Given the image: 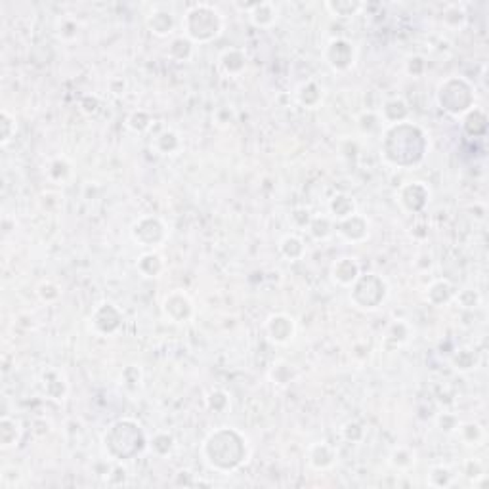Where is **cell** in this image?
<instances>
[{
	"mask_svg": "<svg viewBox=\"0 0 489 489\" xmlns=\"http://www.w3.org/2000/svg\"><path fill=\"white\" fill-rule=\"evenodd\" d=\"M382 153L390 163L398 166L417 164L426 153V136L417 124H390L382 140Z\"/></svg>",
	"mask_w": 489,
	"mask_h": 489,
	"instance_id": "cell-1",
	"label": "cell"
},
{
	"mask_svg": "<svg viewBox=\"0 0 489 489\" xmlns=\"http://www.w3.org/2000/svg\"><path fill=\"white\" fill-rule=\"evenodd\" d=\"M203 455L216 470H235L247 459V439L233 428L216 430L206 438Z\"/></svg>",
	"mask_w": 489,
	"mask_h": 489,
	"instance_id": "cell-2",
	"label": "cell"
},
{
	"mask_svg": "<svg viewBox=\"0 0 489 489\" xmlns=\"http://www.w3.org/2000/svg\"><path fill=\"white\" fill-rule=\"evenodd\" d=\"M184 33L193 44L213 43L224 31L222 14L210 4H195L184 16Z\"/></svg>",
	"mask_w": 489,
	"mask_h": 489,
	"instance_id": "cell-3",
	"label": "cell"
},
{
	"mask_svg": "<svg viewBox=\"0 0 489 489\" xmlns=\"http://www.w3.org/2000/svg\"><path fill=\"white\" fill-rule=\"evenodd\" d=\"M103 444L113 459L124 461V459H132L144 449L146 436L140 428V424L130 421V419H124V421L115 422L111 428L105 432Z\"/></svg>",
	"mask_w": 489,
	"mask_h": 489,
	"instance_id": "cell-4",
	"label": "cell"
},
{
	"mask_svg": "<svg viewBox=\"0 0 489 489\" xmlns=\"http://www.w3.org/2000/svg\"><path fill=\"white\" fill-rule=\"evenodd\" d=\"M438 102L442 109H446L451 115H463L474 102V92L470 85L463 78H447L446 83L439 85Z\"/></svg>",
	"mask_w": 489,
	"mask_h": 489,
	"instance_id": "cell-5",
	"label": "cell"
},
{
	"mask_svg": "<svg viewBox=\"0 0 489 489\" xmlns=\"http://www.w3.org/2000/svg\"><path fill=\"white\" fill-rule=\"evenodd\" d=\"M388 287L382 277L375 274L360 275L352 285V301L358 308L377 309L387 301Z\"/></svg>",
	"mask_w": 489,
	"mask_h": 489,
	"instance_id": "cell-6",
	"label": "cell"
},
{
	"mask_svg": "<svg viewBox=\"0 0 489 489\" xmlns=\"http://www.w3.org/2000/svg\"><path fill=\"white\" fill-rule=\"evenodd\" d=\"M130 235L142 247H157L166 239V228L155 216H142L140 220L132 224Z\"/></svg>",
	"mask_w": 489,
	"mask_h": 489,
	"instance_id": "cell-7",
	"label": "cell"
},
{
	"mask_svg": "<svg viewBox=\"0 0 489 489\" xmlns=\"http://www.w3.org/2000/svg\"><path fill=\"white\" fill-rule=\"evenodd\" d=\"M325 60L335 71H348L356 63V48L346 39H333L327 44Z\"/></svg>",
	"mask_w": 489,
	"mask_h": 489,
	"instance_id": "cell-8",
	"label": "cell"
},
{
	"mask_svg": "<svg viewBox=\"0 0 489 489\" xmlns=\"http://www.w3.org/2000/svg\"><path fill=\"white\" fill-rule=\"evenodd\" d=\"M163 312L172 323H186L193 316V304L186 292L174 291L164 296Z\"/></svg>",
	"mask_w": 489,
	"mask_h": 489,
	"instance_id": "cell-9",
	"label": "cell"
},
{
	"mask_svg": "<svg viewBox=\"0 0 489 489\" xmlns=\"http://www.w3.org/2000/svg\"><path fill=\"white\" fill-rule=\"evenodd\" d=\"M430 201V189L422 182H409L400 189V203L409 213H419Z\"/></svg>",
	"mask_w": 489,
	"mask_h": 489,
	"instance_id": "cell-10",
	"label": "cell"
},
{
	"mask_svg": "<svg viewBox=\"0 0 489 489\" xmlns=\"http://www.w3.org/2000/svg\"><path fill=\"white\" fill-rule=\"evenodd\" d=\"M122 314L113 306L111 302H103L102 306H98L92 316V325L98 333L102 335H111L120 327Z\"/></svg>",
	"mask_w": 489,
	"mask_h": 489,
	"instance_id": "cell-11",
	"label": "cell"
},
{
	"mask_svg": "<svg viewBox=\"0 0 489 489\" xmlns=\"http://www.w3.org/2000/svg\"><path fill=\"white\" fill-rule=\"evenodd\" d=\"M336 232L343 235L344 239L352 241V243H361L369 237V222L367 218H363L361 215H352L344 220L336 222Z\"/></svg>",
	"mask_w": 489,
	"mask_h": 489,
	"instance_id": "cell-12",
	"label": "cell"
},
{
	"mask_svg": "<svg viewBox=\"0 0 489 489\" xmlns=\"http://www.w3.org/2000/svg\"><path fill=\"white\" fill-rule=\"evenodd\" d=\"M266 333L275 344L291 343L294 336V321L285 314H275L266 321Z\"/></svg>",
	"mask_w": 489,
	"mask_h": 489,
	"instance_id": "cell-13",
	"label": "cell"
},
{
	"mask_svg": "<svg viewBox=\"0 0 489 489\" xmlns=\"http://www.w3.org/2000/svg\"><path fill=\"white\" fill-rule=\"evenodd\" d=\"M331 275H333V281L340 287H352L356 283V279L361 275L360 264L354 258H338L331 268Z\"/></svg>",
	"mask_w": 489,
	"mask_h": 489,
	"instance_id": "cell-14",
	"label": "cell"
},
{
	"mask_svg": "<svg viewBox=\"0 0 489 489\" xmlns=\"http://www.w3.org/2000/svg\"><path fill=\"white\" fill-rule=\"evenodd\" d=\"M245 12H249L250 23L254 27H272L277 21V6L272 2H257L250 6H243Z\"/></svg>",
	"mask_w": 489,
	"mask_h": 489,
	"instance_id": "cell-15",
	"label": "cell"
},
{
	"mask_svg": "<svg viewBox=\"0 0 489 489\" xmlns=\"http://www.w3.org/2000/svg\"><path fill=\"white\" fill-rule=\"evenodd\" d=\"M147 29L155 34V36H171L176 29V19H174V14L172 12H166V10H155L151 12L146 19Z\"/></svg>",
	"mask_w": 489,
	"mask_h": 489,
	"instance_id": "cell-16",
	"label": "cell"
},
{
	"mask_svg": "<svg viewBox=\"0 0 489 489\" xmlns=\"http://www.w3.org/2000/svg\"><path fill=\"white\" fill-rule=\"evenodd\" d=\"M21 434H23V428H21V424L16 419H12L8 415H4L0 419V447L4 451L16 447L19 444V439H21Z\"/></svg>",
	"mask_w": 489,
	"mask_h": 489,
	"instance_id": "cell-17",
	"label": "cell"
},
{
	"mask_svg": "<svg viewBox=\"0 0 489 489\" xmlns=\"http://www.w3.org/2000/svg\"><path fill=\"white\" fill-rule=\"evenodd\" d=\"M220 67L224 69L226 75L230 77H239L241 73L247 69V56L245 52L232 48V50H226L220 58Z\"/></svg>",
	"mask_w": 489,
	"mask_h": 489,
	"instance_id": "cell-18",
	"label": "cell"
},
{
	"mask_svg": "<svg viewBox=\"0 0 489 489\" xmlns=\"http://www.w3.org/2000/svg\"><path fill=\"white\" fill-rule=\"evenodd\" d=\"M43 387L46 394L54 400H65V395H67V382L58 369L44 371Z\"/></svg>",
	"mask_w": 489,
	"mask_h": 489,
	"instance_id": "cell-19",
	"label": "cell"
},
{
	"mask_svg": "<svg viewBox=\"0 0 489 489\" xmlns=\"http://www.w3.org/2000/svg\"><path fill=\"white\" fill-rule=\"evenodd\" d=\"M309 464L318 470H325V468H331L335 464L336 453L335 449L327 444H314L309 447Z\"/></svg>",
	"mask_w": 489,
	"mask_h": 489,
	"instance_id": "cell-20",
	"label": "cell"
},
{
	"mask_svg": "<svg viewBox=\"0 0 489 489\" xmlns=\"http://www.w3.org/2000/svg\"><path fill=\"white\" fill-rule=\"evenodd\" d=\"M329 210L336 220H344L348 216L356 215V201L346 193H338L329 201Z\"/></svg>",
	"mask_w": 489,
	"mask_h": 489,
	"instance_id": "cell-21",
	"label": "cell"
},
{
	"mask_svg": "<svg viewBox=\"0 0 489 489\" xmlns=\"http://www.w3.org/2000/svg\"><path fill=\"white\" fill-rule=\"evenodd\" d=\"M407 115H409V107H407V103L402 98H392L382 107V119L388 120L390 124L404 122Z\"/></svg>",
	"mask_w": 489,
	"mask_h": 489,
	"instance_id": "cell-22",
	"label": "cell"
},
{
	"mask_svg": "<svg viewBox=\"0 0 489 489\" xmlns=\"http://www.w3.org/2000/svg\"><path fill=\"white\" fill-rule=\"evenodd\" d=\"M296 98H298V102H301L304 107H318L321 100H323V88H321L318 83L308 80V83H304V85L298 88Z\"/></svg>",
	"mask_w": 489,
	"mask_h": 489,
	"instance_id": "cell-23",
	"label": "cell"
},
{
	"mask_svg": "<svg viewBox=\"0 0 489 489\" xmlns=\"http://www.w3.org/2000/svg\"><path fill=\"white\" fill-rule=\"evenodd\" d=\"M138 270L144 277H159V274L164 270L163 258L159 257L157 252H146L138 260Z\"/></svg>",
	"mask_w": 489,
	"mask_h": 489,
	"instance_id": "cell-24",
	"label": "cell"
},
{
	"mask_svg": "<svg viewBox=\"0 0 489 489\" xmlns=\"http://www.w3.org/2000/svg\"><path fill=\"white\" fill-rule=\"evenodd\" d=\"M279 250L285 258L289 260H301L306 254V247L304 241L298 235H285L281 243H279Z\"/></svg>",
	"mask_w": 489,
	"mask_h": 489,
	"instance_id": "cell-25",
	"label": "cell"
},
{
	"mask_svg": "<svg viewBox=\"0 0 489 489\" xmlns=\"http://www.w3.org/2000/svg\"><path fill=\"white\" fill-rule=\"evenodd\" d=\"M17 132V122L16 117L8 111V109H2L0 111V146L6 147L16 138Z\"/></svg>",
	"mask_w": 489,
	"mask_h": 489,
	"instance_id": "cell-26",
	"label": "cell"
},
{
	"mask_svg": "<svg viewBox=\"0 0 489 489\" xmlns=\"http://www.w3.org/2000/svg\"><path fill=\"white\" fill-rule=\"evenodd\" d=\"M169 56L176 61H188L193 56V43L189 41L186 34L174 39L171 46H169Z\"/></svg>",
	"mask_w": 489,
	"mask_h": 489,
	"instance_id": "cell-27",
	"label": "cell"
},
{
	"mask_svg": "<svg viewBox=\"0 0 489 489\" xmlns=\"http://www.w3.org/2000/svg\"><path fill=\"white\" fill-rule=\"evenodd\" d=\"M325 8L333 16L352 17L363 10V4L361 2H354V0H336V2H325Z\"/></svg>",
	"mask_w": 489,
	"mask_h": 489,
	"instance_id": "cell-28",
	"label": "cell"
},
{
	"mask_svg": "<svg viewBox=\"0 0 489 489\" xmlns=\"http://www.w3.org/2000/svg\"><path fill=\"white\" fill-rule=\"evenodd\" d=\"M153 146L161 155H172L180 147V138L172 130H164V132H161L159 136L155 138Z\"/></svg>",
	"mask_w": 489,
	"mask_h": 489,
	"instance_id": "cell-29",
	"label": "cell"
},
{
	"mask_svg": "<svg viewBox=\"0 0 489 489\" xmlns=\"http://www.w3.org/2000/svg\"><path fill=\"white\" fill-rule=\"evenodd\" d=\"M451 296H453V289L447 281H436V283L430 285L428 301L432 304H446Z\"/></svg>",
	"mask_w": 489,
	"mask_h": 489,
	"instance_id": "cell-30",
	"label": "cell"
},
{
	"mask_svg": "<svg viewBox=\"0 0 489 489\" xmlns=\"http://www.w3.org/2000/svg\"><path fill=\"white\" fill-rule=\"evenodd\" d=\"M390 464L398 470H407L415 464V453H411L407 447H398L390 455Z\"/></svg>",
	"mask_w": 489,
	"mask_h": 489,
	"instance_id": "cell-31",
	"label": "cell"
},
{
	"mask_svg": "<svg viewBox=\"0 0 489 489\" xmlns=\"http://www.w3.org/2000/svg\"><path fill=\"white\" fill-rule=\"evenodd\" d=\"M309 233H312V237L314 239H327L331 233H333V224H331V220L329 218H325V216H318V218H312V222H309Z\"/></svg>",
	"mask_w": 489,
	"mask_h": 489,
	"instance_id": "cell-32",
	"label": "cell"
},
{
	"mask_svg": "<svg viewBox=\"0 0 489 489\" xmlns=\"http://www.w3.org/2000/svg\"><path fill=\"white\" fill-rule=\"evenodd\" d=\"M149 447L157 455H169L172 451V447H174V438H172L171 434H166V432H159L149 442Z\"/></svg>",
	"mask_w": 489,
	"mask_h": 489,
	"instance_id": "cell-33",
	"label": "cell"
},
{
	"mask_svg": "<svg viewBox=\"0 0 489 489\" xmlns=\"http://www.w3.org/2000/svg\"><path fill=\"white\" fill-rule=\"evenodd\" d=\"M206 404H208V407H210V411L222 413L228 409V405H230V398H228V394L222 392V390H215V392L208 394Z\"/></svg>",
	"mask_w": 489,
	"mask_h": 489,
	"instance_id": "cell-34",
	"label": "cell"
},
{
	"mask_svg": "<svg viewBox=\"0 0 489 489\" xmlns=\"http://www.w3.org/2000/svg\"><path fill=\"white\" fill-rule=\"evenodd\" d=\"M129 129H132L134 132H144L151 127V119L146 111H134L127 120Z\"/></svg>",
	"mask_w": 489,
	"mask_h": 489,
	"instance_id": "cell-35",
	"label": "cell"
},
{
	"mask_svg": "<svg viewBox=\"0 0 489 489\" xmlns=\"http://www.w3.org/2000/svg\"><path fill=\"white\" fill-rule=\"evenodd\" d=\"M39 298L43 302H46V304H52V302H56L58 298H60V287L58 285H54L52 281H46V283H43L41 287H39Z\"/></svg>",
	"mask_w": 489,
	"mask_h": 489,
	"instance_id": "cell-36",
	"label": "cell"
},
{
	"mask_svg": "<svg viewBox=\"0 0 489 489\" xmlns=\"http://www.w3.org/2000/svg\"><path fill=\"white\" fill-rule=\"evenodd\" d=\"M474 363H476V358H474V356H470V352H468V350H463V352L457 354V358H455L457 369H461V371L472 369Z\"/></svg>",
	"mask_w": 489,
	"mask_h": 489,
	"instance_id": "cell-37",
	"label": "cell"
},
{
	"mask_svg": "<svg viewBox=\"0 0 489 489\" xmlns=\"http://www.w3.org/2000/svg\"><path fill=\"white\" fill-rule=\"evenodd\" d=\"M344 438L346 439H352V442H360L361 438H363V428H361L360 424H356V422H350V424H346V428H344Z\"/></svg>",
	"mask_w": 489,
	"mask_h": 489,
	"instance_id": "cell-38",
	"label": "cell"
}]
</instances>
